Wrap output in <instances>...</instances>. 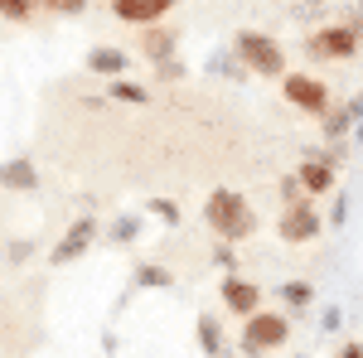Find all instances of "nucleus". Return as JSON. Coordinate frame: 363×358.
I'll return each instance as SVG.
<instances>
[{"label": "nucleus", "mask_w": 363, "mask_h": 358, "mask_svg": "<svg viewBox=\"0 0 363 358\" xmlns=\"http://www.w3.org/2000/svg\"><path fill=\"white\" fill-rule=\"evenodd\" d=\"M203 218H208V228H213L223 242H242L252 228H257L247 198H242L238 189H213V198L203 203Z\"/></svg>", "instance_id": "1"}, {"label": "nucleus", "mask_w": 363, "mask_h": 358, "mask_svg": "<svg viewBox=\"0 0 363 358\" xmlns=\"http://www.w3.org/2000/svg\"><path fill=\"white\" fill-rule=\"evenodd\" d=\"M238 54H242V63H247L252 73H262V78H277V73H286V54H281V44L272 39V34L242 29V34H238Z\"/></svg>", "instance_id": "2"}, {"label": "nucleus", "mask_w": 363, "mask_h": 358, "mask_svg": "<svg viewBox=\"0 0 363 358\" xmlns=\"http://www.w3.org/2000/svg\"><path fill=\"white\" fill-rule=\"evenodd\" d=\"M286 320H281V315H262V310H257V315H252L247 320V330H242V349H247V354H267V349H281V344H286Z\"/></svg>", "instance_id": "3"}, {"label": "nucleus", "mask_w": 363, "mask_h": 358, "mask_svg": "<svg viewBox=\"0 0 363 358\" xmlns=\"http://www.w3.org/2000/svg\"><path fill=\"white\" fill-rule=\"evenodd\" d=\"M286 97H291L296 107H306V111H325L330 107L325 83H315V78H306V73H291V78H286Z\"/></svg>", "instance_id": "4"}, {"label": "nucleus", "mask_w": 363, "mask_h": 358, "mask_svg": "<svg viewBox=\"0 0 363 358\" xmlns=\"http://www.w3.org/2000/svg\"><path fill=\"white\" fill-rule=\"evenodd\" d=\"M92 237H97V223H92V218H78L73 228H68V237H63V242L54 247V267H68L73 257H83Z\"/></svg>", "instance_id": "5"}, {"label": "nucleus", "mask_w": 363, "mask_h": 358, "mask_svg": "<svg viewBox=\"0 0 363 358\" xmlns=\"http://www.w3.org/2000/svg\"><path fill=\"white\" fill-rule=\"evenodd\" d=\"M315 233H320V218H315V208H306V203L286 208V218H281V237H286V242H310Z\"/></svg>", "instance_id": "6"}, {"label": "nucleus", "mask_w": 363, "mask_h": 358, "mask_svg": "<svg viewBox=\"0 0 363 358\" xmlns=\"http://www.w3.org/2000/svg\"><path fill=\"white\" fill-rule=\"evenodd\" d=\"M354 49H359V34L344 29V25L320 29V34H315V54H325V58H349Z\"/></svg>", "instance_id": "7"}, {"label": "nucleus", "mask_w": 363, "mask_h": 358, "mask_svg": "<svg viewBox=\"0 0 363 358\" xmlns=\"http://www.w3.org/2000/svg\"><path fill=\"white\" fill-rule=\"evenodd\" d=\"M257 301H262V291H257L252 281H223V305H228V310H238V315H257Z\"/></svg>", "instance_id": "8"}, {"label": "nucleus", "mask_w": 363, "mask_h": 358, "mask_svg": "<svg viewBox=\"0 0 363 358\" xmlns=\"http://www.w3.org/2000/svg\"><path fill=\"white\" fill-rule=\"evenodd\" d=\"M174 0H116V15L121 20H136V25H150V20H160Z\"/></svg>", "instance_id": "9"}, {"label": "nucleus", "mask_w": 363, "mask_h": 358, "mask_svg": "<svg viewBox=\"0 0 363 358\" xmlns=\"http://www.w3.org/2000/svg\"><path fill=\"white\" fill-rule=\"evenodd\" d=\"M87 68H92V73H126L131 58L121 54V49H92V54H87Z\"/></svg>", "instance_id": "10"}, {"label": "nucleus", "mask_w": 363, "mask_h": 358, "mask_svg": "<svg viewBox=\"0 0 363 358\" xmlns=\"http://www.w3.org/2000/svg\"><path fill=\"white\" fill-rule=\"evenodd\" d=\"M296 184H301V189H310V194H330V165H320V160L301 165Z\"/></svg>", "instance_id": "11"}, {"label": "nucleus", "mask_w": 363, "mask_h": 358, "mask_svg": "<svg viewBox=\"0 0 363 358\" xmlns=\"http://www.w3.org/2000/svg\"><path fill=\"white\" fill-rule=\"evenodd\" d=\"M0 184H10V189H34V165H29V160L0 165Z\"/></svg>", "instance_id": "12"}, {"label": "nucleus", "mask_w": 363, "mask_h": 358, "mask_svg": "<svg viewBox=\"0 0 363 358\" xmlns=\"http://www.w3.org/2000/svg\"><path fill=\"white\" fill-rule=\"evenodd\" d=\"M199 344H203V354H218V349H223V330H218L208 315L199 320Z\"/></svg>", "instance_id": "13"}, {"label": "nucleus", "mask_w": 363, "mask_h": 358, "mask_svg": "<svg viewBox=\"0 0 363 358\" xmlns=\"http://www.w3.org/2000/svg\"><path fill=\"white\" fill-rule=\"evenodd\" d=\"M136 286H174V276L165 267H136Z\"/></svg>", "instance_id": "14"}, {"label": "nucleus", "mask_w": 363, "mask_h": 358, "mask_svg": "<svg viewBox=\"0 0 363 358\" xmlns=\"http://www.w3.org/2000/svg\"><path fill=\"white\" fill-rule=\"evenodd\" d=\"M145 49H150V54H155V58H165L169 49H174V34H169V29H155V34L145 39Z\"/></svg>", "instance_id": "15"}, {"label": "nucleus", "mask_w": 363, "mask_h": 358, "mask_svg": "<svg viewBox=\"0 0 363 358\" xmlns=\"http://www.w3.org/2000/svg\"><path fill=\"white\" fill-rule=\"evenodd\" d=\"M112 97H116V102H136V107H140V102H145V87H136V83H116V87H112Z\"/></svg>", "instance_id": "16"}, {"label": "nucleus", "mask_w": 363, "mask_h": 358, "mask_svg": "<svg viewBox=\"0 0 363 358\" xmlns=\"http://www.w3.org/2000/svg\"><path fill=\"white\" fill-rule=\"evenodd\" d=\"M136 233H140V218H131V213H126V218L116 223V233H112V237H116V242H131Z\"/></svg>", "instance_id": "17"}, {"label": "nucleus", "mask_w": 363, "mask_h": 358, "mask_svg": "<svg viewBox=\"0 0 363 358\" xmlns=\"http://www.w3.org/2000/svg\"><path fill=\"white\" fill-rule=\"evenodd\" d=\"M286 301H291L296 310H301V305L310 301V286H306V281H291V286H286Z\"/></svg>", "instance_id": "18"}, {"label": "nucleus", "mask_w": 363, "mask_h": 358, "mask_svg": "<svg viewBox=\"0 0 363 358\" xmlns=\"http://www.w3.org/2000/svg\"><path fill=\"white\" fill-rule=\"evenodd\" d=\"M0 15H10V20H25V15H29V0H0Z\"/></svg>", "instance_id": "19"}, {"label": "nucleus", "mask_w": 363, "mask_h": 358, "mask_svg": "<svg viewBox=\"0 0 363 358\" xmlns=\"http://www.w3.org/2000/svg\"><path fill=\"white\" fill-rule=\"evenodd\" d=\"M150 208H155V213H160V218H165V223H179V208H174V203H169V198H155V203H150Z\"/></svg>", "instance_id": "20"}, {"label": "nucleus", "mask_w": 363, "mask_h": 358, "mask_svg": "<svg viewBox=\"0 0 363 358\" xmlns=\"http://www.w3.org/2000/svg\"><path fill=\"white\" fill-rule=\"evenodd\" d=\"M44 5H54V10H68V15H78L87 0H44Z\"/></svg>", "instance_id": "21"}, {"label": "nucleus", "mask_w": 363, "mask_h": 358, "mask_svg": "<svg viewBox=\"0 0 363 358\" xmlns=\"http://www.w3.org/2000/svg\"><path fill=\"white\" fill-rule=\"evenodd\" d=\"M29 252H34V247H29V242H10V262H25Z\"/></svg>", "instance_id": "22"}, {"label": "nucleus", "mask_w": 363, "mask_h": 358, "mask_svg": "<svg viewBox=\"0 0 363 358\" xmlns=\"http://www.w3.org/2000/svg\"><path fill=\"white\" fill-rule=\"evenodd\" d=\"M339 358H363V344H349V349H344Z\"/></svg>", "instance_id": "23"}]
</instances>
